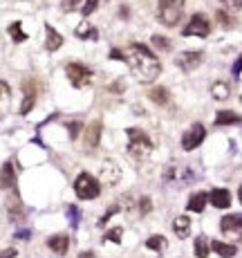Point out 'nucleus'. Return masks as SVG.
Masks as SVG:
<instances>
[{
	"label": "nucleus",
	"mask_w": 242,
	"mask_h": 258,
	"mask_svg": "<svg viewBox=\"0 0 242 258\" xmlns=\"http://www.w3.org/2000/svg\"><path fill=\"white\" fill-rule=\"evenodd\" d=\"M146 247H148V249H152V251L166 249V238H164V236H150V238L146 240Z\"/></svg>",
	"instance_id": "obj_25"
},
{
	"label": "nucleus",
	"mask_w": 242,
	"mask_h": 258,
	"mask_svg": "<svg viewBox=\"0 0 242 258\" xmlns=\"http://www.w3.org/2000/svg\"><path fill=\"white\" fill-rule=\"evenodd\" d=\"M233 79H240V61L233 63Z\"/></svg>",
	"instance_id": "obj_39"
},
{
	"label": "nucleus",
	"mask_w": 242,
	"mask_h": 258,
	"mask_svg": "<svg viewBox=\"0 0 242 258\" xmlns=\"http://www.w3.org/2000/svg\"><path fill=\"white\" fill-rule=\"evenodd\" d=\"M209 32H211V23L204 14H195V16H191L189 25L182 29L184 36H209Z\"/></svg>",
	"instance_id": "obj_6"
},
{
	"label": "nucleus",
	"mask_w": 242,
	"mask_h": 258,
	"mask_svg": "<svg viewBox=\"0 0 242 258\" xmlns=\"http://www.w3.org/2000/svg\"><path fill=\"white\" fill-rule=\"evenodd\" d=\"M74 191H76V196L81 200H95V198H99V193H101V184H99V180L95 175L81 173L76 177V182H74Z\"/></svg>",
	"instance_id": "obj_4"
},
{
	"label": "nucleus",
	"mask_w": 242,
	"mask_h": 258,
	"mask_svg": "<svg viewBox=\"0 0 242 258\" xmlns=\"http://www.w3.org/2000/svg\"><path fill=\"white\" fill-rule=\"evenodd\" d=\"M209 249H213L220 258H231V256H235V251H238L233 245H226V242H220V240L209 242Z\"/></svg>",
	"instance_id": "obj_18"
},
{
	"label": "nucleus",
	"mask_w": 242,
	"mask_h": 258,
	"mask_svg": "<svg viewBox=\"0 0 242 258\" xmlns=\"http://www.w3.org/2000/svg\"><path fill=\"white\" fill-rule=\"evenodd\" d=\"M202 61H204V54L202 52H182V54H177L175 66L184 72H193L195 68L202 66Z\"/></svg>",
	"instance_id": "obj_9"
},
{
	"label": "nucleus",
	"mask_w": 242,
	"mask_h": 258,
	"mask_svg": "<svg viewBox=\"0 0 242 258\" xmlns=\"http://www.w3.org/2000/svg\"><path fill=\"white\" fill-rule=\"evenodd\" d=\"M99 184H106V186H115L117 182L121 180V168L115 160H106L99 168Z\"/></svg>",
	"instance_id": "obj_7"
},
{
	"label": "nucleus",
	"mask_w": 242,
	"mask_h": 258,
	"mask_svg": "<svg viewBox=\"0 0 242 258\" xmlns=\"http://www.w3.org/2000/svg\"><path fill=\"white\" fill-rule=\"evenodd\" d=\"M173 231L177 234V238H189L191 234V220L186 216H177L173 220Z\"/></svg>",
	"instance_id": "obj_16"
},
{
	"label": "nucleus",
	"mask_w": 242,
	"mask_h": 258,
	"mask_svg": "<svg viewBox=\"0 0 242 258\" xmlns=\"http://www.w3.org/2000/svg\"><path fill=\"white\" fill-rule=\"evenodd\" d=\"M110 56H112V58H121V61H123V52H121V49H112Z\"/></svg>",
	"instance_id": "obj_40"
},
{
	"label": "nucleus",
	"mask_w": 242,
	"mask_h": 258,
	"mask_svg": "<svg viewBox=\"0 0 242 258\" xmlns=\"http://www.w3.org/2000/svg\"><path fill=\"white\" fill-rule=\"evenodd\" d=\"M101 121H95L88 126L86 131V148L88 151H95V148L99 146V142H101Z\"/></svg>",
	"instance_id": "obj_12"
},
{
	"label": "nucleus",
	"mask_w": 242,
	"mask_h": 258,
	"mask_svg": "<svg viewBox=\"0 0 242 258\" xmlns=\"http://www.w3.org/2000/svg\"><path fill=\"white\" fill-rule=\"evenodd\" d=\"M123 58H126L132 74L144 83L155 81L162 72V63L157 61V56L146 45H139V43H132V45L123 49Z\"/></svg>",
	"instance_id": "obj_1"
},
{
	"label": "nucleus",
	"mask_w": 242,
	"mask_h": 258,
	"mask_svg": "<svg viewBox=\"0 0 242 258\" xmlns=\"http://www.w3.org/2000/svg\"><path fill=\"white\" fill-rule=\"evenodd\" d=\"M97 5H99V0H86V3H83V7H81L83 16H90V14L97 9Z\"/></svg>",
	"instance_id": "obj_31"
},
{
	"label": "nucleus",
	"mask_w": 242,
	"mask_h": 258,
	"mask_svg": "<svg viewBox=\"0 0 242 258\" xmlns=\"http://www.w3.org/2000/svg\"><path fill=\"white\" fill-rule=\"evenodd\" d=\"M220 3L224 5L226 9H235V12L240 9V0H220Z\"/></svg>",
	"instance_id": "obj_35"
},
{
	"label": "nucleus",
	"mask_w": 242,
	"mask_h": 258,
	"mask_svg": "<svg viewBox=\"0 0 242 258\" xmlns=\"http://www.w3.org/2000/svg\"><path fill=\"white\" fill-rule=\"evenodd\" d=\"M81 128H83L81 121H74V123H70V126H67V131H70V140H76L78 133H81Z\"/></svg>",
	"instance_id": "obj_32"
},
{
	"label": "nucleus",
	"mask_w": 242,
	"mask_h": 258,
	"mask_svg": "<svg viewBox=\"0 0 242 258\" xmlns=\"http://www.w3.org/2000/svg\"><path fill=\"white\" fill-rule=\"evenodd\" d=\"M7 32H9V36H12L16 43L27 41V34L23 32V25H21V23H12V25L7 27Z\"/></svg>",
	"instance_id": "obj_24"
},
{
	"label": "nucleus",
	"mask_w": 242,
	"mask_h": 258,
	"mask_svg": "<svg viewBox=\"0 0 242 258\" xmlns=\"http://www.w3.org/2000/svg\"><path fill=\"white\" fill-rule=\"evenodd\" d=\"M240 227H242V222H240L238 213H233V216H224L220 220V229L224 231V234H238Z\"/></svg>",
	"instance_id": "obj_14"
},
{
	"label": "nucleus",
	"mask_w": 242,
	"mask_h": 258,
	"mask_svg": "<svg viewBox=\"0 0 242 258\" xmlns=\"http://www.w3.org/2000/svg\"><path fill=\"white\" fill-rule=\"evenodd\" d=\"M211 94H213L218 101H224V99L231 97V90H229V86H226L224 81H215L213 88H211Z\"/></svg>",
	"instance_id": "obj_22"
},
{
	"label": "nucleus",
	"mask_w": 242,
	"mask_h": 258,
	"mask_svg": "<svg viewBox=\"0 0 242 258\" xmlns=\"http://www.w3.org/2000/svg\"><path fill=\"white\" fill-rule=\"evenodd\" d=\"M16 236H18V238H29V231H18Z\"/></svg>",
	"instance_id": "obj_42"
},
{
	"label": "nucleus",
	"mask_w": 242,
	"mask_h": 258,
	"mask_svg": "<svg viewBox=\"0 0 242 258\" xmlns=\"http://www.w3.org/2000/svg\"><path fill=\"white\" fill-rule=\"evenodd\" d=\"M7 97H9V88H7V83L0 81V99H7Z\"/></svg>",
	"instance_id": "obj_38"
},
{
	"label": "nucleus",
	"mask_w": 242,
	"mask_h": 258,
	"mask_svg": "<svg viewBox=\"0 0 242 258\" xmlns=\"http://www.w3.org/2000/svg\"><path fill=\"white\" fill-rule=\"evenodd\" d=\"M45 32H47V43H45V47L49 49V52H56V49L63 45V36L52 27V25H45Z\"/></svg>",
	"instance_id": "obj_17"
},
{
	"label": "nucleus",
	"mask_w": 242,
	"mask_h": 258,
	"mask_svg": "<svg viewBox=\"0 0 242 258\" xmlns=\"http://www.w3.org/2000/svg\"><path fill=\"white\" fill-rule=\"evenodd\" d=\"M152 45H155L157 49H162V52H171V49H173L169 38H166V36H159V34H155V36H152Z\"/></svg>",
	"instance_id": "obj_28"
},
{
	"label": "nucleus",
	"mask_w": 242,
	"mask_h": 258,
	"mask_svg": "<svg viewBox=\"0 0 242 258\" xmlns=\"http://www.w3.org/2000/svg\"><path fill=\"white\" fill-rule=\"evenodd\" d=\"M204 137H206L204 126H202V123H193V126L184 133V137H182V146H184V151H195V148L204 142Z\"/></svg>",
	"instance_id": "obj_8"
},
{
	"label": "nucleus",
	"mask_w": 242,
	"mask_h": 258,
	"mask_svg": "<svg viewBox=\"0 0 242 258\" xmlns=\"http://www.w3.org/2000/svg\"><path fill=\"white\" fill-rule=\"evenodd\" d=\"M65 74L67 79H70V83L74 88H86L88 83L92 81V70L90 68H86L83 63H67L65 66Z\"/></svg>",
	"instance_id": "obj_5"
},
{
	"label": "nucleus",
	"mask_w": 242,
	"mask_h": 258,
	"mask_svg": "<svg viewBox=\"0 0 242 258\" xmlns=\"http://www.w3.org/2000/svg\"><path fill=\"white\" fill-rule=\"evenodd\" d=\"M78 258H97V254H95V251H81Z\"/></svg>",
	"instance_id": "obj_41"
},
{
	"label": "nucleus",
	"mask_w": 242,
	"mask_h": 258,
	"mask_svg": "<svg viewBox=\"0 0 242 258\" xmlns=\"http://www.w3.org/2000/svg\"><path fill=\"white\" fill-rule=\"evenodd\" d=\"M231 123H240V117L231 110H220L215 117V126H231Z\"/></svg>",
	"instance_id": "obj_21"
},
{
	"label": "nucleus",
	"mask_w": 242,
	"mask_h": 258,
	"mask_svg": "<svg viewBox=\"0 0 242 258\" xmlns=\"http://www.w3.org/2000/svg\"><path fill=\"white\" fill-rule=\"evenodd\" d=\"M148 97H150V101L152 103H157V106H166V103L171 101V94H169V90L166 88H152L150 92H148Z\"/></svg>",
	"instance_id": "obj_19"
},
{
	"label": "nucleus",
	"mask_w": 242,
	"mask_h": 258,
	"mask_svg": "<svg viewBox=\"0 0 242 258\" xmlns=\"http://www.w3.org/2000/svg\"><path fill=\"white\" fill-rule=\"evenodd\" d=\"M78 7V0H63L61 3V9L63 12H72V9Z\"/></svg>",
	"instance_id": "obj_34"
},
{
	"label": "nucleus",
	"mask_w": 242,
	"mask_h": 258,
	"mask_svg": "<svg viewBox=\"0 0 242 258\" xmlns=\"http://www.w3.org/2000/svg\"><path fill=\"white\" fill-rule=\"evenodd\" d=\"M206 202H211L215 209H226V207H231V191H226V188H213L206 196Z\"/></svg>",
	"instance_id": "obj_10"
},
{
	"label": "nucleus",
	"mask_w": 242,
	"mask_h": 258,
	"mask_svg": "<svg viewBox=\"0 0 242 258\" xmlns=\"http://www.w3.org/2000/svg\"><path fill=\"white\" fill-rule=\"evenodd\" d=\"M67 218H70L72 227H76V225H78V209H76L74 205H70V209H67Z\"/></svg>",
	"instance_id": "obj_33"
},
{
	"label": "nucleus",
	"mask_w": 242,
	"mask_h": 258,
	"mask_svg": "<svg viewBox=\"0 0 242 258\" xmlns=\"http://www.w3.org/2000/svg\"><path fill=\"white\" fill-rule=\"evenodd\" d=\"M150 151H152L150 137L139 128H128V153L132 157H137V160H144V157L150 155Z\"/></svg>",
	"instance_id": "obj_2"
},
{
	"label": "nucleus",
	"mask_w": 242,
	"mask_h": 258,
	"mask_svg": "<svg viewBox=\"0 0 242 258\" xmlns=\"http://www.w3.org/2000/svg\"><path fill=\"white\" fill-rule=\"evenodd\" d=\"M76 36H78V38H97V29L90 27L88 23H81V25L76 27Z\"/></svg>",
	"instance_id": "obj_27"
},
{
	"label": "nucleus",
	"mask_w": 242,
	"mask_h": 258,
	"mask_svg": "<svg viewBox=\"0 0 242 258\" xmlns=\"http://www.w3.org/2000/svg\"><path fill=\"white\" fill-rule=\"evenodd\" d=\"M12 186H16V164L7 162L0 168V188H12Z\"/></svg>",
	"instance_id": "obj_11"
},
{
	"label": "nucleus",
	"mask_w": 242,
	"mask_h": 258,
	"mask_svg": "<svg viewBox=\"0 0 242 258\" xmlns=\"http://www.w3.org/2000/svg\"><path fill=\"white\" fill-rule=\"evenodd\" d=\"M137 209H139L141 216H146V213H150V209H152V200H150V198H141V200L137 202Z\"/></svg>",
	"instance_id": "obj_30"
},
{
	"label": "nucleus",
	"mask_w": 242,
	"mask_h": 258,
	"mask_svg": "<svg viewBox=\"0 0 242 258\" xmlns=\"http://www.w3.org/2000/svg\"><path fill=\"white\" fill-rule=\"evenodd\" d=\"M204 207H206V193H195V196H191V200H189V205H186V209L189 211H195V213H202L204 211Z\"/></svg>",
	"instance_id": "obj_20"
},
{
	"label": "nucleus",
	"mask_w": 242,
	"mask_h": 258,
	"mask_svg": "<svg viewBox=\"0 0 242 258\" xmlns=\"http://www.w3.org/2000/svg\"><path fill=\"white\" fill-rule=\"evenodd\" d=\"M34 103H36V90L32 88V81H25V101L21 106V115H27L34 108Z\"/></svg>",
	"instance_id": "obj_15"
},
{
	"label": "nucleus",
	"mask_w": 242,
	"mask_h": 258,
	"mask_svg": "<svg viewBox=\"0 0 242 258\" xmlns=\"http://www.w3.org/2000/svg\"><path fill=\"white\" fill-rule=\"evenodd\" d=\"M9 218L12 220H23V207L16 198H9Z\"/></svg>",
	"instance_id": "obj_26"
},
{
	"label": "nucleus",
	"mask_w": 242,
	"mask_h": 258,
	"mask_svg": "<svg viewBox=\"0 0 242 258\" xmlns=\"http://www.w3.org/2000/svg\"><path fill=\"white\" fill-rule=\"evenodd\" d=\"M121 236H123V229L121 227H115V229H110L106 236H103V240H112V242H121Z\"/></svg>",
	"instance_id": "obj_29"
},
{
	"label": "nucleus",
	"mask_w": 242,
	"mask_h": 258,
	"mask_svg": "<svg viewBox=\"0 0 242 258\" xmlns=\"http://www.w3.org/2000/svg\"><path fill=\"white\" fill-rule=\"evenodd\" d=\"M157 16L166 27H175L184 16V0H159L157 3Z\"/></svg>",
	"instance_id": "obj_3"
},
{
	"label": "nucleus",
	"mask_w": 242,
	"mask_h": 258,
	"mask_svg": "<svg viewBox=\"0 0 242 258\" xmlns=\"http://www.w3.org/2000/svg\"><path fill=\"white\" fill-rule=\"evenodd\" d=\"M218 21L222 23V27H231V21H229V16H226V14L222 12V9L218 12Z\"/></svg>",
	"instance_id": "obj_37"
},
{
	"label": "nucleus",
	"mask_w": 242,
	"mask_h": 258,
	"mask_svg": "<svg viewBox=\"0 0 242 258\" xmlns=\"http://www.w3.org/2000/svg\"><path fill=\"white\" fill-rule=\"evenodd\" d=\"M47 247H49L52 251H56L58 256H63L67 249H70V238L63 236V234H56V236H52V238L47 240Z\"/></svg>",
	"instance_id": "obj_13"
},
{
	"label": "nucleus",
	"mask_w": 242,
	"mask_h": 258,
	"mask_svg": "<svg viewBox=\"0 0 242 258\" xmlns=\"http://www.w3.org/2000/svg\"><path fill=\"white\" fill-rule=\"evenodd\" d=\"M0 258H18V251L14 249V247H9V249H3V251H0Z\"/></svg>",
	"instance_id": "obj_36"
},
{
	"label": "nucleus",
	"mask_w": 242,
	"mask_h": 258,
	"mask_svg": "<svg viewBox=\"0 0 242 258\" xmlns=\"http://www.w3.org/2000/svg\"><path fill=\"white\" fill-rule=\"evenodd\" d=\"M209 240L204 236H197L195 238V256L197 258H209Z\"/></svg>",
	"instance_id": "obj_23"
}]
</instances>
